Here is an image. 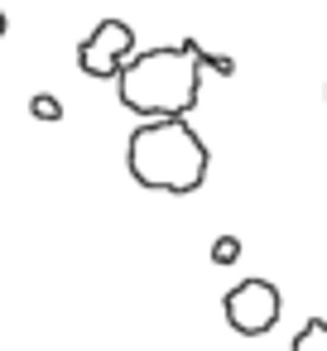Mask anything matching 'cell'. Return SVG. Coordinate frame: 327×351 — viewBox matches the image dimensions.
<instances>
[{"label":"cell","instance_id":"obj_6","mask_svg":"<svg viewBox=\"0 0 327 351\" xmlns=\"http://www.w3.org/2000/svg\"><path fill=\"white\" fill-rule=\"evenodd\" d=\"M29 111H34V121H63V101H58V97H49V92L29 97Z\"/></svg>","mask_w":327,"mask_h":351},{"label":"cell","instance_id":"obj_4","mask_svg":"<svg viewBox=\"0 0 327 351\" xmlns=\"http://www.w3.org/2000/svg\"><path fill=\"white\" fill-rule=\"evenodd\" d=\"M135 49H140V44H135V29H130L125 20H101V25L77 44V68H82L87 77H116L121 63H125Z\"/></svg>","mask_w":327,"mask_h":351},{"label":"cell","instance_id":"obj_8","mask_svg":"<svg viewBox=\"0 0 327 351\" xmlns=\"http://www.w3.org/2000/svg\"><path fill=\"white\" fill-rule=\"evenodd\" d=\"M0 39H5V10H0Z\"/></svg>","mask_w":327,"mask_h":351},{"label":"cell","instance_id":"obj_3","mask_svg":"<svg viewBox=\"0 0 327 351\" xmlns=\"http://www.w3.org/2000/svg\"><path fill=\"white\" fill-rule=\"evenodd\" d=\"M221 313H226L231 332H241V337H265V332H274V322H279V313H284V298H279V289H274L269 279H241V284L221 298Z\"/></svg>","mask_w":327,"mask_h":351},{"label":"cell","instance_id":"obj_5","mask_svg":"<svg viewBox=\"0 0 327 351\" xmlns=\"http://www.w3.org/2000/svg\"><path fill=\"white\" fill-rule=\"evenodd\" d=\"M289 351H327V322H322V317H308V322L298 327V337H293Z\"/></svg>","mask_w":327,"mask_h":351},{"label":"cell","instance_id":"obj_7","mask_svg":"<svg viewBox=\"0 0 327 351\" xmlns=\"http://www.w3.org/2000/svg\"><path fill=\"white\" fill-rule=\"evenodd\" d=\"M241 260V241L236 236H217L212 241V265H236Z\"/></svg>","mask_w":327,"mask_h":351},{"label":"cell","instance_id":"obj_1","mask_svg":"<svg viewBox=\"0 0 327 351\" xmlns=\"http://www.w3.org/2000/svg\"><path fill=\"white\" fill-rule=\"evenodd\" d=\"M197 39L183 44H159V49H135L121 73L116 92L121 106L135 111L140 121H164V116H188L202 97V58Z\"/></svg>","mask_w":327,"mask_h":351},{"label":"cell","instance_id":"obj_9","mask_svg":"<svg viewBox=\"0 0 327 351\" xmlns=\"http://www.w3.org/2000/svg\"><path fill=\"white\" fill-rule=\"evenodd\" d=\"M322 97H327V87H322Z\"/></svg>","mask_w":327,"mask_h":351},{"label":"cell","instance_id":"obj_2","mask_svg":"<svg viewBox=\"0 0 327 351\" xmlns=\"http://www.w3.org/2000/svg\"><path fill=\"white\" fill-rule=\"evenodd\" d=\"M125 169L140 188L149 193H173L188 197L207 183L212 173V149L207 140L188 125V116H164V121H140L130 145H125Z\"/></svg>","mask_w":327,"mask_h":351}]
</instances>
